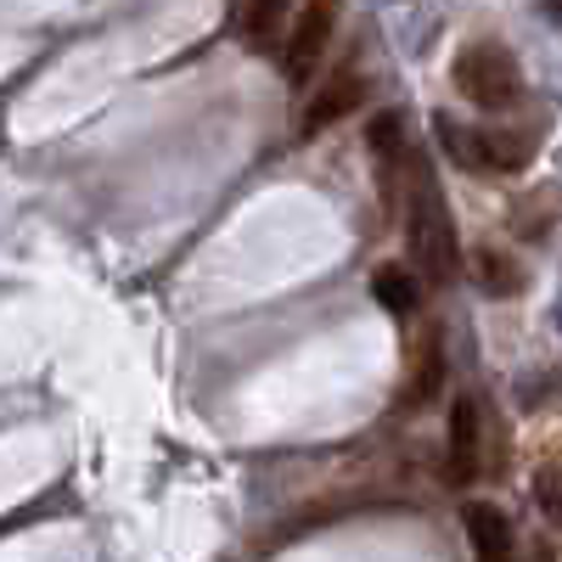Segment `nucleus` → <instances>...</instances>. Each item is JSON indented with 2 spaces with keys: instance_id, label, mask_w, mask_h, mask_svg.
I'll return each mask as SVG.
<instances>
[{
  "instance_id": "nucleus-3",
  "label": "nucleus",
  "mask_w": 562,
  "mask_h": 562,
  "mask_svg": "<svg viewBox=\"0 0 562 562\" xmlns=\"http://www.w3.org/2000/svg\"><path fill=\"white\" fill-rule=\"evenodd\" d=\"M456 90L473 108H484V113H506V108H518V97H524V68H518V57H512L506 45L473 40V45H461V57H456Z\"/></svg>"
},
{
  "instance_id": "nucleus-9",
  "label": "nucleus",
  "mask_w": 562,
  "mask_h": 562,
  "mask_svg": "<svg viewBox=\"0 0 562 562\" xmlns=\"http://www.w3.org/2000/svg\"><path fill=\"white\" fill-rule=\"evenodd\" d=\"M473 276H479V288L490 299H518L524 293V265L512 254H501V248H479L473 254Z\"/></svg>"
},
{
  "instance_id": "nucleus-12",
  "label": "nucleus",
  "mask_w": 562,
  "mask_h": 562,
  "mask_svg": "<svg viewBox=\"0 0 562 562\" xmlns=\"http://www.w3.org/2000/svg\"><path fill=\"white\" fill-rule=\"evenodd\" d=\"M551 220H557V192H546V203H540V192H535V198H524L518 209H512V231H518L524 243H540Z\"/></svg>"
},
{
  "instance_id": "nucleus-4",
  "label": "nucleus",
  "mask_w": 562,
  "mask_h": 562,
  "mask_svg": "<svg viewBox=\"0 0 562 562\" xmlns=\"http://www.w3.org/2000/svg\"><path fill=\"white\" fill-rule=\"evenodd\" d=\"M338 29V0H304V12L288 34V52H281V74H288L293 85H304L326 52V40H333Z\"/></svg>"
},
{
  "instance_id": "nucleus-11",
  "label": "nucleus",
  "mask_w": 562,
  "mask_h": 562,
  "mask_svg": "<svg viewBox=\"0 0 562 562\" xmlns=\"http://www.w3.org/2000/svg\"><path fill=\"white\" fill-rule=\"evenodd\" d=\"M288 12H293V0H248V18H243L248 40L254 45H270L281 34V23H288Z\"/></svg>"
},
{
  "instance_id": "nucleus-7",
  "label": "nucleus",
  "mask_w": 562,
  "mask_h": 562,
  "mask_svg": "<svg viewBox=\"0 0 562 562\" xmlns=\"http://www.w3.org/2000/svg\"><path fill=\"white\" fill-rule=\"evenodd\" d=\"M360 97H366V79H360L355 68L333 74V79H326V85L315 90V102L304 108L299 130H304V135H321V130H333L338 119H349V113L360 108Z\"/></svg>"
},
{
  "instance_id": "nucleus-13",
  "label": "nucleus",
  "mask_w": 562,
  "mask_h": 562,
  "mask_svg": "<svg viewBox=\"0 0 562 562\" xmlns=\"http://www.w3.org/2000/svg\"><path fill=\"white\" fill-rule=\"evenodd\" d=\"M366 140H371V153H378V164L389 169L394 153H400V140H405V119L400 113H378V119H371V130H366Z\"/></svg>"
},
{
  "instance_id": "nucleus-1",
  "label": "nucleus",
  "mask_w": 562,
  "mask_h": 562,
  "mask_svg": "<svg viewBox=\"0 0 562 562\" xmlns=\"http://www.w3.org/2000/svg\"><path fill=\"white\" fill-rule=\"evenodd\" d=\"M434 135L445 158L473 175H518L535 158V135L524 130H473V124H456L450 113H434Z\"/></svg>"
},
{
  "instance_id": "nucleus-8",
  "label": "nucleus",
  "mask_w": 562,
  "mask_h": 562,
  "mask_svg": "<svg viewBox=\"0 0 562 562\" xmlns=\"http://www.w3.org/2000/svg\"><path fill=\"white\" fill-rule=\"evenodd\" d=\"M467 540H473V562H512V524L490 501L467 506Z\"/></svg>"
},
{
  "instance_id": "nucleus-2",
  "label": "nucleus",
  "mask_w": 562,
  "mask_h": 562,
  "mask_svg": "<svg viewBox=\"0 0 562 562\" xmlns=\"http://www.w3.org/2000/svg\"><path fill=\"white\" fill-rule=\"evenodd\" d=\"M405 231H411V254H416L422 281H428V288H445V281L456 276V225H450V209H445L428 169L416 175V198H411Z\"/></svg>"
},
{
  "instance_id": "nucleus-5",
  "label": "nucleus",
  "mask_w": 562,
  "mask_h": 562,
  "mask_svg": "<svg viewBox=\"0 0 562 562\" xmlns=\"http://www.w3.org/2000/svg\"><path fill=\"white\" fill-rule=\"evenodd\" d=\"M445 479L473 484L479 479V400H450V439H445Z\"/></svg>"
},
{
  "instance_id": "nucleus-14",
  "label": "nucleus",
  "mask_w": 562,
  "mask_h": 562,
  "mask_svg": "<svg viewBox=\"0 0 562 562\" xmlns=\"http://www.w3.org/2000/svg\"><path fill=\"white\" fill-rule=\"evenodd\" d=\"M535 506L546 512V524L562 529V467H540L535 473Z\"/></svg>"
},
{
  "instance_id": "nucleus-6",
  "label": "nucleus",
  "mask_w": 562,
  "mask_h": 562,
  "mask_svg": "<svg viewBox=\"0 0 562 562\" xmlns=\"http://www.w3.org/2000/svg\"><path fill=\"white\" fill-rule=\"evenodd\" d=\"M439 389H445V338H439V326H428V333H422V344H416L411 378H405V389H400V411L411 416V411H422V405H434Z\"/></svg>"
},
{
  "instance_id": "nucleus-10",
  "label": "nucleus",
  "mask_w": 562,
  "mask_h": 562,
  "mask_svg": "<svg viewBox=\"0 0 562 562\" xmlns=\"http://www.w3.org/2000/svg\"><path fill=\"white\" fill-rule=\"evenodd\" d=\"M371 293H378V304L389 315H416L422 310V281L405 270V265H378V276H371Z\"/></svg>"
}]
</instances>
